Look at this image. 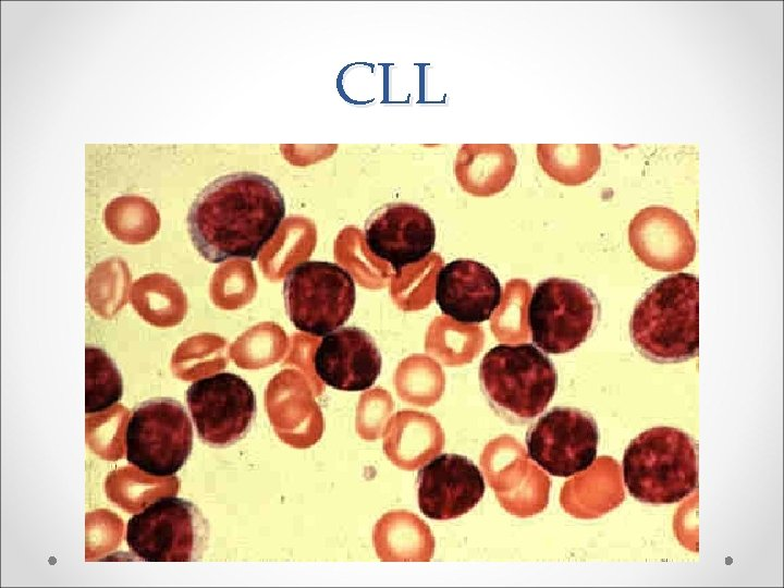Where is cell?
<instances>
[{
	"label": "cell",
	"mask_w": 784,
	"mask_h": 588,
	"mask_svg": "<svg viewBox=\"0 0 784 588\" xmlns=\"http://www.w3.org/2000/svg\"><path fill=\"white\" fill-rule=\"evenodd\" d=\"M481 390L491 408L512 424L539 416L558 384L552 360L530 343L498 344L479 366Z\"/></svg>",
	"instance_id": "4"
},
{
	"label": "cell",
	"mask_w": 784,
	"mask_h": 588,
	"mask_svg": "<svg viewBox=\"0 0 784 588\" xmlns=\"http://www.w3.org/2000/svg\"><path fill=\"white\" fill-rule=\"evenodd\" d=\"M318 378L340 391H365L377 381L382 367L373 338L358 327H344L326 334L314 358Z\"/></svg>",
	"instance_id": "13"
},
{
	"label": "cell",
	"mask_w": 784,
	"mask_h": 588,
	"mask_svg": "<svg viewBox=\"0 0 784 588\" xmlns=\"http://www.w3.org/2000/svg\"><path fill=\"white\" fill-rule=\"evenodd\" d=\"M599 317V303L586 285L571 279L539 282L527 307L536 346L548 354L572 352L586 341Z\"/></svg>",
	"instance_id": "8"
},
{
	"label": "cell",
	"mask_w": 784,
	"mask_h": 588,
	"mask_svg": "<svg viewBox=\"0 0 784 588\" xmlns=\"http://www.w3.org/2000/svg\"><path fill=\"white\" fill-rule=\"evenodd\" d=\"M599 429L589 413L554 407L526 433L527 454L555 477H572L590 468L597 458Z\"/></svg>",
	"instance_id": "10"
},
{
	"label": "cell",
	"mask_w": 784,
	"mask_h": 588,
	"mask_svg": "<svg viewBox=\"0 0 784 588\" xmlns=\"http://www.w3.org/2000/svg\"><path fill=\"white\" fill-rule=\"evenodd\" d=\"M623 479L629 494L642 503H677L698 487V444L678 428H649L626 448Z\"/></svg>",
	"instance_id": "3"
},
{
	"label": "cell",
	"mask_w": 784,
	"mask_h": 588,
	"mask_svg": "<svg viewBox=\"0 0 784 588\" xmlns=\"http://www.w3.org/2000/svg\"><path fill=\"white\" fill-rule=\"evenodd\" d=\"M537 158L543 171L564 185L587 182L601 164L597 144H538Z\"/></svg>",
	"instance_id": "17"
},
{
	"label": "cell",
	"mask_w": 784,
	"mask_h": 588,
	"mask_svg": "<svg viewBox=\"0 0 784 588\" xmlns=\"http://www.w3.org/2000/svg\"><path fill=\"white\" fill-rule=\"evenodd\" d=\"M485 489L478 466L461 454H440L417 474L418 506L433 520L454 519L468 513L480 502Z\"/></svg>",
	"instance_id": "12"
},
{
	"label": "cell",
	"mask_w": 784,
	"mask_h": 588,
	"mask_svg": "<svg viewBox=\"0 0 784 588\" xmlns=\"http://www.w3.org/2000/svg\"><path fill=\"white\" fill-rule=\"evenodd\" d=\"M123 395L122 375L101 347L85 346V413L98 414L113 407Z\"/></svg>",
	"instance_id": "18"
},
{
	"label": "cell",
	"mask_w": 784,
	"mask_h": 588,
	"mask_svg": "<svg viewBox=\"0 0 784 588\" xmlns=\"http://www.w3.org/2000/svg\"><path fill=\"white\" fill-rule=\"evenodd\" d=\"M209 534V523L194 502L169 495L133 515L125 539L143 562H196L207 549Z\"/></svg>",
	"instance_id": "5"
},
{
	"label": "cell",
	"mask_w": 784,
	"mask_h": 588,
	"mask_svg": "<svg viewBox=\"0 0 784 588\" xmlns=\"http://www.w3.org/2000/svg\"><path fill=\"white\" fill-rule=\"evenodd\" d=\"M186 404L198 438L212 448L231 446L244 439L257 414L250 384L228 371L194 381L186 390Z\"/></svg>",
	"instance_id": "9"
},
{
	"label": "cell",
	"mask_w": 784,
	"mask_h": 588,
	"mask_svg": "<svg viewBox=\"0 0 784 588\" xmlns=\"http://www.w3.org/2000/svg\"><path fill=\"white\" fill-rule=\"evenodd\" d=\"M369 252L390 264L396 274L426 259L436 244V225L421 207L390 203L376 209L365 223Z\"/></svg>",
	"instance_id": "11"
},
{
	"label": "cell",
	"mask_w": 784,
	"mask_h": 588,
	"mask_svg": "<svg viewBox=\"0 0 784 588\" xmlns=\"http://www.w3.org/2000/svg\"><path fill=\"white\" fill-rule=\"evenodd\" d=\"M502 287L494 272L474 259L458 258L437 274L436 303L460 323H480L500 306Z\"/></svg>",
	"instance_id": "15"
},
{
	"label": "cell",
	"mask_w": 784,
	"mask_h": 588,
	"mask_svg": "<svg viewBox=\"0 0 784 588\" xmlns=\"http://www.w3.org/2000/svg\"><path fill=\"white\" fill-rule=\"evenodd\" d=\"M516 163L515 151L509 144H465L456 155L455 175L467 193L490 196L509 185Z\"/></svg>",
	"instance_id": "16"
},
{
	"label": "cell",
	"mask_w": 784,
	"mask_h": 588,
	"mask_svg": "<svg viewBox=\"0 0 784 588\" xmlns=\"http://www.w3.org/2000/svg\"><path fill=\"white\" fill-rule=\"evenodd\" d=\"M628 240L638 259L658 271L686 268L696 255V238L686 221L675 210L649 206L632 219Z\"/></svg>",
	"instance_id": "14"
},
{
	"label": "cell",
	"mask_w": 784,
	"mask_h": 588,
	"mask_svg": "<svg viewBox=\"0 0 784 588\" xmlns=\"http://www.w3.org/2000/svg\"><path fill=\"white\" fill-rule=\"evenodd\" d=\"M193 427L186 408L172 397H154L137 404L125 427L128 463L151 477H171L188 460Z\"/></svg>",
	"instance_id": "6"
},
{
	"label": "cell",
	"mask_w": 784,
	"mask_h": 588,
	"mask_svg": "<svg viewBox=\"0 0 784 588\" xmlns=\"http://www.w3.org/2000/svg\"><path fill=\"white\" fill-rule=\"evenodd\" d=\"M283 298L286 314L297 330L324 336L352 316L356 286L352 274L342 266L306 260L287 272Z\"/></svg>",
	"instance_id": "7"
},
{
	"label": "cell",
	"mask_w": 784,
	"mask_h": 588,
	"mask_svg": "<svg viewBox=\"0 0 784 588\" xmlns=\"http://www.w3.org/2000/svg\"><path fill=\"white\" fill-rule=\"evenodd\" d=\"M285 200L268 176L249 171L221 175L195 196L186 217L191 241L211 264L256 260L285 217Z\"/></svg>",
	"instance_id": "1"
},
{
	"label": "cell",
	"mask_w": 784,
	"mask_h": 588,
	"mask_svg": "<svg viewBox=\"0 0 784 588\" xmlns=\"http://www.w3.org/2000/svg\"><path fill=\"white\" fill-rule=\"evenodd\" d=\"M634 346L656 363H679L699 351V282L681 272L653 284L630 318Z\"/></svg>",
	"instance_id": "2"
}]
</instances>
